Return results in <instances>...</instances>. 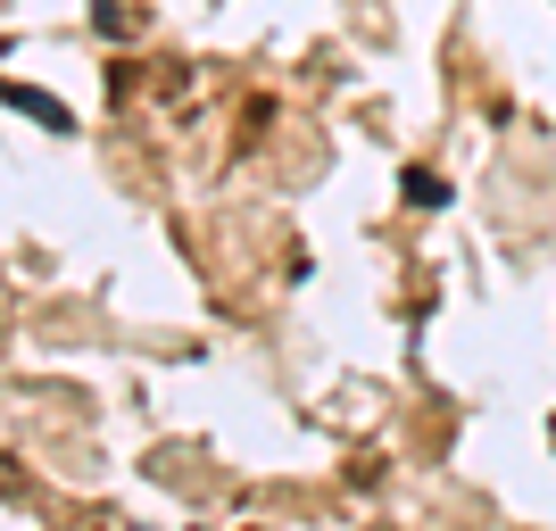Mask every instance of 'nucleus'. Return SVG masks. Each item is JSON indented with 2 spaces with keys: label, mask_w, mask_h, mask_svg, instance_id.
I'll return each instance as SVG.
<instances>
[{
  "label": "nucleus",
  "mask_w": 556,
  "mask_h": 531,
  "mask_svg": "<svg viewBox=\"0 0 556 531\" xmlns=\"http://www.w3.org/2000/svg\"><path fill=\"white\" fill-rule=\"evenodd\" d=\"M441 200H448V184H441V175L407 166V208H441Z\"/></svg>",
  "instance_id": "obj_1"
},
{
  "label": "nucleus",
  "mask_w": 556,
  "mask_h": 531,
  "mask_svg": "<svg viewBox=\"0 0 556 531\" xmlns=\"http://www.w3.org/2000/svg\"><path fill=\"white\" fill-rule=\"evenodd\" d=\"M9 109L42 116V125H67V109H59V100H34V92H25V84H9Z\"/></svg>",
  "instance_id": "obj_2"
}]
</instances>
